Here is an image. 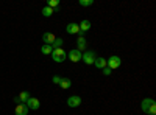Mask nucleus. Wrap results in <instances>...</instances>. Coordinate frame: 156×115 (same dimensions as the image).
I'll list each match as a JSON object with an SVG mask.
<instances>
[{"label": "nucleus", "instance_id": "f257e3e1", "mask_svg": "<svg viewBox=\"0 0 156 115\" xmlns=\"http://www.w3.org/2000/svg\"><path fill=\"white\" fill-rule=\"evenodd\" d=\"M51 59H53V62H64L67 59V53H66V50H62V48H56L51 52Z\"/></svg>", "mask_w": 156, "mask_h": 115}, {"label": "nucleus", "instance_id": "f03ea898", "mask_svg": "<svg viewBox=\"0 0 156 115\" xmlns=\"http://www.w3.org/2000/svg\"><path fill=\"white\" fill-rule=\"evenodd\" d=\"M120 66H122V59H120V56L114 55V56H109V59H106V67H109L111 70L119 69Z\"/></svg>", "mask_w": 156, "mask_h": 115}, {"label": "nucleus", "instance_id": "7ed1b4c3", "mask_svg": "<svg viewBox=\"0 0 156 115\" xmlns=\"http://www.w3.org/2000/svg\"><path fill=\"white\" fill-rule=\"evenodd\" d=\"M95 53L92 52V50H86V52L81 55V61H84V64L86 66H92L94 64V61H95Z\"/></svg>", "mask_w": 156, "mask_h": 115}, {"label": "nucleus", "instance_id": "20e7f679", "mask_svg": "<svg viewBox=\"0 0 156 115\" xmlns=\"http://www.w3.org/2000/svg\"><path fill=\"white\" fill-rule=\"evenodd\" d=\"M76 36H78L76 37V50L83 53V50H86V45H87V42L84 39V33H78Z\"/></svg>", "mask_w": 156, "mask_h": 115}, {"label": "nucleus", "instance_id": "39448f33", "mask_svg": "<svg viewBox=\"0 0 156 115\" xmlns=\"http://www.w3.org/2000/svg\"><path fill=\"white\" fill-rule=\"evenodd\" d=\"M25 106H27L30 110H37L39 107H41V101H39L36 96H30L28 101L25 103Z\"/></svg>", "mask_w": 156, "mask_h": 115}, {"label": "nucleus", "instance_id": "423d86ee", "mask_svg": "<svg viewBox=\"0 0 156 115\" xmlns=\"http://www.w3.org/2000/svg\"><path fill=\"white\" fill-rule=\"evenodd\" d=\"M81 104V96L80 95H72L67 98V106L69 107H78Z\"/></svg>", "mask_w": 156, "mask_h": 115}, {"label": "nucleus", "instance_id": "0eeeda50", "mask_svg": "<svg viewBox=\"0 0 156 115\" xmlns=\"http://www.w3.org/2000/svg\"><path fill=\"white\" fill-rule=\"evenodd\" d=\"M81 52H78V50L75 48V50H70V52L67 53V58L72 61V62H80L81 61Z\"/></svg>", "mask_w": 156, "mask_h": 115}, {"label": "nucleus", "instance_id": "6e6552de", "mask_svg": "<svg viewBox=\"0 0 156 115\" xmlns=\"http://www.w3.org/2000/svg\"><path fill=\"white\" fill-rule=\"evenodd\" d=\"M55 39H56V36H55L53 33H50V31L42 34V41H44V45H51Z\"/></svg>", "mask_w": 156, "mask_h": 115}, {"label": "nucleus", "instance_id": "1a4fd4ad", "mask_svg": "<svg viewBox=\"0 0 156 115\" xmlns=\"http://www.w3.org/2000/svg\"><path fill=\"white\" fill-rule=\"evenodd\" d=\"M151 104H154V100H153V98H144V100H142V103H140V109H142V112H145V113H147V110L150 109Z\"/></svg>", "mask_w": 156, "mask_h": 115}, {"label": "nucleus", "instance_id": "9d476101", "mask_svg": "<svg viewBox=\"0 0 156 115\" xmlns=\"http://www.w3.org/2000/svg\"><path fill=\"white\" fill-rule=\"evenodd\" d=\"M66 33L67 34H78V33H80V27H78V23L70 22L67 27H66Z\"/></svg>", "mask_w": 156, "mask_h": 115}, {"label": "nucleus", "instance_id": "9b49d317", "mask_svg": "<svg viewBox=\"0 0 156 115\" xmlns=\"http://www.w3.org/2000/svg\"><path fill=\"white\" fill-rule=\"evenodd\" d=\"M78 27H80V33H86V31L90 30V27H92V25H90V22H89L87 19H83L80 23H78Z\"/></svg>", "mask_w": 156, "mask_h": 115}, {"label": "nucleus", "instance_id": "f8f14e48", "mask_svg": "<svg viewBox=\"0 0 156 115\" xmlns=\"http://www.w3.org/2000/svg\"><path fill=\"white\" fill-rule=\"evenodd\" d=\"M92 66H95L98 70L105 69V67H106V59L103 58V56H98V58H95V61H94V64H92Z\"/></svg>", "mask_w": 156, "mask_h": 115}, {"label": "nucleus", "instance_id": "ddd939ff", "mask_svg": "<svg viewBox=\"0 0 156 115\" xmlns=\"http://www.w3.org/2000/svg\"><path fill=\"white\" fill-rule=\"evenodd\" d=\"M28 112H30V109L25 106L23 103H22V104H17V106H16V110H14L16 115H28Z\"/></svg>", "mask_w": 156, "mask_h": 115}, {"label": "nucleus", "instance_id": "4468645a", "mask_svg": "<svg viewBox=\"0 0 156 115\" xmlns=\"http://www.w3.org/2000/svg\"><path fill=\"white\" fill-rule=\"evenodd\" d=\"M70 86H72L70 78H61V81H59V87H61V89L67 90V89H70Z\"/></svg>", "mask_w": 156, "mask_h": 115}, {"label": "nucleus", "instance_id": "2eb2a0df", "mask_svg": "<svg viewBox=\"0 0 156 115\" xmlns=\"http://www.w3.org/2000/svg\"><path fill=\"white\" fill-rule=\"evenodd\" d=\"M17 96H19V100H20V103H23V104H25V103L28 101V98H30L31 95H30L28 92H25V90H23V92H20Z\"/></svg>", "mask_w": 156, "mask_h": 115}, {"label": "nucleus", "instance_id": "dca6fc26", "mask_svg": "<svg viewBox=\"0 0 156 115\" xmlns=\"http://www.w3.org/2000/svg\"><path fill=\"white\" fill-rule=\"evenodd\" d=\"M62 44H64V41L61 39V37H56V39L53 41V44H51V48H53V50H56V48H62Z\"/></svg>", "mask_w": 156, "mask_h": 115}, {"label": "nucleus", "instance_id": "f3484780", "mask_svg": "<svg viewBox=\"0 0 156 115\" xmlns=\"http://www.w3.org/2000/svg\"><path fill=\"white\" fill-rule=\"evenodd\" d=\"M53 9H51V8H48V6H44L42 8V16L44 17H51V16H53Z\"/></svg>", "mask_w": 156, "mask_h": 115}, {"label": "nucleus", "instance_id": "a211bd4d", "mask_svg": "<svg viewBox=\"0 0 156 115\" xmlns=\"http://www.w3.org/2000/svg\"><path fill=\"white\" fill-rule=\"evenodd\" d=\"M78 5L83 6V8H89V6L94 5V0H80V2H78Z\"/></svg>", "mask_w": 156, "mask_h": 115}, {"label": "nucleus", "instance_id": "6ab92c4d", "mask_svg": "<svg viewBox=\"0 0 156 115\" xmlns=\"http://www.w3.org/2000/svg\"><path fill=\"white\" fill-rule=\"evenodd\" d=\"M51 52H53L51 45H42V48H41V53L42 55H51Z\"/></svg>", "mask_w": 156, "mask_h": 115}, {"label": "nucleus", "instance_id": "aec40b11", "mask_svg": "<svg viewBox=\"0 0 156 115\" xmlns=\"http://www.w3.org/2000/svg\"><path fill=\"white\" fill-rule=\"evenodd\" d=\"M58 5H59V2H58V0H50V2L47 3V6H48V8H51V9H53V8H56Z\"/></svg>", "mask_w": 156, "mask_h": 115}, {"label": "nucleus", "instance_id": "412c9836", "mask_svg": "<svg viewBox=\"0 0 156 115\" xmlns=\"http://www.w3.org/2000/svg\"><path fill=\"white\" fill-rule=\"evenodd\" d=\"M147 113H148V115H156V104H151L150 109L147 110Z\"/></svg>", "mask_w": 156, "mask_h": 115}, {"label": "nucleus", "instance_id": "4be33fe9", "mask_svg": "<svg viewBox=\"0 0 156 115\" xmlns=\"http://www.w3.org/2000/svg\"><path fill=\"white\" fill-rule=\"evenodd\" d=\"M111 72H112V70H111L109 67H105V69H101V73L105 75V76H109V75H111Z\"/></svg>", "mask_w": 156, "mask_h": 115}, {"label": "nucleus", "instance_id": "5701e85b", "mask_svg": "<svg viewBox=\"0 0 156 115\" xmlns=\"http://www.w3.org/2000/svg\"><path fill=\"white\" fill-rule=\"evenodd\" d=\"M59 81H61V76H53L51 78V83L53 84H59Z\"/></svg>", "mask_w": 156, "mask_h": 115}, {"label": "nucleus", "instance_id": "b1692460", "mask_svg": "<svg viewBox=\"0 0 156 115\" xmlns=\"http://www.w3.org/2000/svg\"><path fill=\"white\" fill-rule=\"evenodd\" d=\"M14 103H16V104H22L20 100H19V96H14Z\"/></svg>", "mask_w": 156, "mask_h": 115}]
</instances>
